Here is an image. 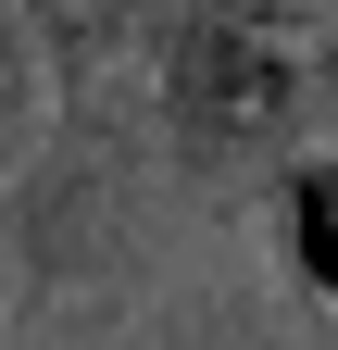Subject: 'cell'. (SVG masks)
Returning <instances> with one entry per match:
<instances>
[{
    "instance_id": "6da1fadb",
    "label": "cell",
    "mask_w": 338,
    "mask_h": 350,
    "mask_svg": "<svg viewBox=\"0 0 338 350\" xmlns=\"http://www.w3.org/2000/svg\"><path fill=\"white\" fill-rule=\"evenodd\" d=\"M326 25L338 0H188L151 38V138L176 188H276L301 150H326Z\"/></svg>"
},
{
    "instance_id": "7a4b0ae2",
    "label": "cell",
    "mask_w": 338,
    "mask_h": 350,
    "mask_svg": "<svg viewBox=\"0 0 338 350\" xmlns=\"http://www.w3.org/2000/svg\"><path fill=\"white\" fill-rule=\"evenodd\" d=\"M163 138H151V100L138 88H63L38 150L0 175V238H13V288L38 313H75V300H125L151 288L163 262Z\"/></svg>"
},
{
    "instance_id": "3957f363",
    "label": "cell",
    "mask_w": 338,
    "mask_h": 350,
    "mask_svg": "<svg viewBox=\"0 0 338 350\" xmlns=\"http://www.w3.org/2000/svg\"><path fill=\"white\" fill-rule=\"evenodd\" d=\"M276 250H288V275H301V300L338 313V150H301L276 175Z\"/></svg>"
},
{
    "instance_id": "277c9868",
    "label": "cell",
    "mask_w": 338,
    "mask_h": 350,
    "mask_svg": "<svg viewBox=\"0 0 338 350\" xmlns=\"http://www.w3.org/2000/svg\"><path fill=\"white\" fill-rule=\"evenodd\" d=\"M38 125H51V63H38V25L0 0V175L38 150Z\"/></svg>"
},
{
    "instance_id": "5b68a950",
    "label": "cell",
    "mask_w": 338,
    "mask_h": 350,
    "mask_svg": "<svg viewBox=\"0 0 338 350\" xmlns=\"http://www.w3.org/2000/svg\"><path fill=\"white\" fill-rule=\"evenodd\" d=\"M313 88H326V125H338V25H326V63H313Z\"/></svg>"
}]
</instances>
